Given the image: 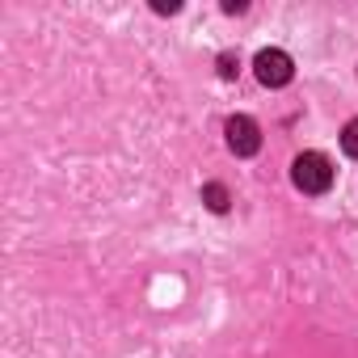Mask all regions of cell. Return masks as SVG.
<instances>
[{"label":"cell","mask_w":358,"mask_h":358,"mask_svg":"<svg viewBox=\"0 0 358 358\" xmlns=\"http://www.w3.org/2000/svg\"><path fill=\"white\" fill-rule=\"evenodd\" d=\"M291 182L303 194H324L333 186V160L324 152H299L291 164Z\"/></svg>","instance_id":"6da1fadb"},{"label":"cell","mask_w":358,"mask_h":358,"mask_svg":"<svg viewBox=\"0 0 358 358\" xmlns=\"http://www.w3.org/2000/svg\"><path fill=\"white\" fill-rule=\"evenodd\" d=\"M253 72H257V80H262L266 89H282V85H291V76H295V64H291V55H287V51H278V47H266V51H257V59H253Z\"/></svg>","instance_id":"7a4b0ae2"},{"label":"cell","mask_w":358,"mask_h":358,"mask_svg":"<svg viewBox=\"0 0 358 358\" xmlns=\"http://www.w3.org/2000/svg\"><path fill=\"white\" fill-rule=\"evenodd\" d=\"M224 135H228V148L236 156H257V148H262V131H257V122L249 114H232L224 122Z\"/></svg>","instance_id":"3957f363"},{"label":"cell","mask_w":358,"mask_h":358,"mask_svg":"<svg viewBox=\"0 0 358 358\" xmlns=\"http://www.w3.org/2000/svg\"><path fill=\"white\" fill-rule=\"evenodd\" d=\"M203 203H207L215 215H224V211H228V203H232V194H228V186H224V182H207V186H203Z\"/></svg>","instance_id":"277c9868"},{"label":"cell","mask_w":358,"mask_h":358,"mask_svg":"<svg viewBox=\"0 0 358 358\" xmlns=\"http://www.w3.org/2000/svg\"><path fill=\"white\" fill-rule=\"evenodd\" d=\"M341 152H345V156H358V118L345 122V131H341Z\"/></svg>","instance_id":"5b68a950"},{"label":"cell","mask_w":358,"mask_h":358,"mask_svg":"<svg viewBox=\"0 0 358 358\" xmlns=\"http://www.w3.org/2000/svg\"><path fill=\"white\" fill-rule=\"evenodd\" d=\"M236 72H241V59H236L232 51H224V55H220V76H224V80H236Z\"/></svg>","instance_id":"8992f818"}]
</instances>
